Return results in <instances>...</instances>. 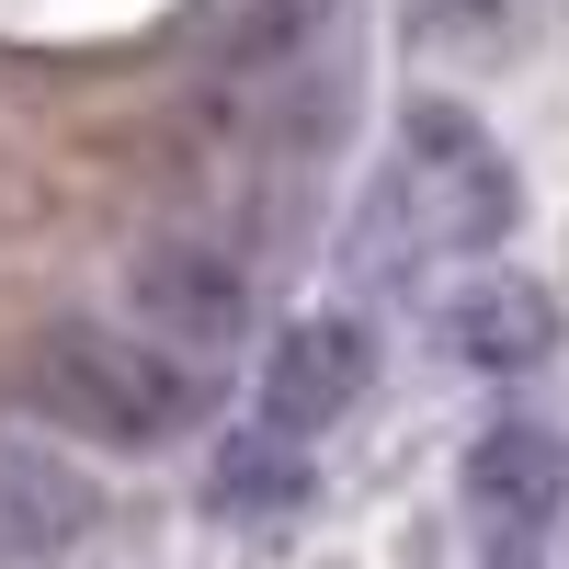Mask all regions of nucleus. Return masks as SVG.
<instances>
[{"label": "nucleus", "instance_id": "obj_1", "mask_svg": "<svg viewBox=\"0 0 569 569\" xmlns=\"http://www.w3.org/2000/svg\"><path fill=\"white\" fill-rule=\"evenodd\" d=\"M512 240V160L490 149V126L445 103V91H421V103L399 114V171H388V194H376L365 217V262L376 273H399L388 251H501Z\"/></svg>", "mask_w": 569, "mask_h": 569}, {"label": "nucleus", "instance_id": "obj_5", "mask_svg": "<svg viewBox=\"0 0 569 569\" xmlns=\"http://www.w3.org/2000/svg\"><path fill=\"white\" fill-rule=\"evenodd\" d=\"M126 308H137L149 342L217 365V353H240V330H251V273L228 262L217 240H182V228H171V240L126 251Z\"/></svg>", "mask_w": 569, "mask_h": 569}, {"label": "nucleus", "instance_id": "obj_2", "mask_svg": "<svg viewBox=\"0 0 569 569\" xmlns=\"http://www.w3.org/2000/svg\"><path fill=\"white\" fill-rule=\"evenodd\" d=\"M23 388L46 421H69L80 445H171L194 421V353L149 342V330H103V319H46L23 342Z\"/></svg>", "mask_w": 569, "mask_h": 569}, {"label": "nucleus", "instance_id": "obj_3", "mask_svg": "<svg viewBox=\"0 0 569 569\" xmlns=\"http://www.w3.org/2000/svg\"><path fill=\"white\" fill-rule=\"evenodd\" d=\"M217 80L240 91V114L273 149L319 160L342 126L353 80H342V0H240V23L217 46Z\"/></svg>", "mask_w": 569, "mask_h": 569}, {"label": "nucleus", "instance_id": "obj_4", "mask_svg": "<svg viewBox=\"0 0 569 569\" xmlns=\"http://www.w3.org/2000/svg\"><path fill=\"white\" fill-rule=\"evenodd\" d=\"M558 512H569V433L558 421H490L467 445V525H479L490 569H536Z\"/></svg>", "mask_w": 569, "mask_h": 569}, {"label": "nucleus", "instance_id": "obj_8", "mask_svg": "<svg viewBox=\"0 0 569 569\" xmlns=\"http://www.w3.org/2000/svg\"><path fill=\"white\" fill-rule=\"evenodd\" d=\"M433 330H445L456 365H479V376H525V365L558 353V297H547V284H525V273H479L467 297H445Z\"/></svg>", "mask_w": 569, "mask_h": 569}, {"label": "nucleus", "instance_id": "obj_7", "mask_svg": "<svg viewBox=\"0 0 569 569\" xmlns=\"http://www.w3.org/2000/svg\"><path fill=\"white\" fill-rule=\"evenodd\" d=\"M365 388H376V330L342 319V308L297 319V330L262 353V421H273V433H330Z\"/></svg>", "mask_w": 569, "mask_h": 569}, {"label": "nucleus", "instance_id": "obj_10", "mask_svg": "<svg viewBox=\"0 0 569 569\" xmlns=\"http://www.w3.org/2000/svg\"><path fill=\"white\" fill-rule=\"evenodd\" d=\"M512 12H525V0H410V34L445 46V58H479V46L512 34Z\"/></svg>", "mask_w": 569, "mask_h": 569}, {"label": "nucleus", "instance_id": "obj_9", "mask_svg": "<svg viewBox=\"0 0 569 569\" xmlns=\"http://www.w3.org/2000/svg\"><path fill=\"white\" fill-rule=\"evenodd\" d=\"M206 501L228 512V525H284V512L308 501V456H297V433H228L217 445V467H206Z\"/></svg>", "mask_w": 569, "mask_h": 569}, {"label": "nucleus", "instance_id": "obj_6", "mask_svg": "<svg viewBox=\"0 0 569 569\" xmlns=\"http://www.w3.org/2000/svg\"><path fill=\"white\" fill-rule=\"evenodd\" d=\"M103 536V479L69 467L58 445L0 433V569H58Z\"/></svg>", "mask_w": 569, "mask_h": 569}]
</instances>
